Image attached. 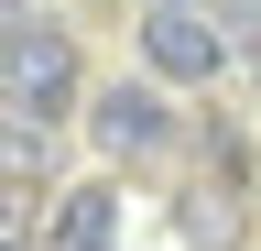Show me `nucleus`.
Instances as JSON below:
<instances>
[{
    "instance_id": "1",
    "label": "nucleus",
    "mask_w": 261,
    "mask_h": 251,
    "mask_svg": "<svg viewBox=\"0 0 261 251\" xmlns=\"http://www.w3.org/2000/svg\"><path fill=\"white\" fill-rule=\"evenodd\" d=\"M0 99L22 120H55L76 99V44H65L55 22H11V33H0Z\"/></svg>"
},
{
    "instance_id": "2",
    "label": "nucleus",
    "mask_w": 261,
    "mask_h": 251,
    "mask_svg": "<svg viewBox=\"0 0 261 251\" xmlns=\"http://www.w3.org/2000/svg\"><path fill=\"white\" fill-rule=\"evenodd\" d=\"M142 55H152V77H218V66H228V44H218V22H207V0H152Z\"/></svg>"
},
{
    "instance_id": "3",
    "label": "nucleus",
    "mask_w": 261,
    "mask_h": 251,
    "mask_svg": "<svg viewBox=\"0 0 261 251\" xmlns=\"http://www.w3.org/2000/svg\"><path fill=\"white\" fill-rule=\"evenodd\" d=\"M87 131L109 142V153H152V142H163V99H152V87H98Z\"/></svg>"
},
{
    "instance_id": "4",
    "label": "nucleus",
    "mask_w": 261,
    "mask_h": 251,
    "mask_svg": "<svg viewBox=\"0 0 261 251\" xmlns=\"http://www.w3.org/2000/svg\"><path fill=\"white\" fill-rule=\"evenodd\" d=\"M55 240L65 251H120V197L109 186H76V197L55 208Z\"/></svg>"
},
{
    "instance_id": "5",
    "label": "nucleus",
    "mask_w": 261,
    "mask_h": 251,
    "mask_svg": "<svg viewBox=\"0 0 261 251\" xmlns=\"http://www.w3.org/2000/svg\"><path fill=\"white\" fill-rule=\"evenodd\" d=\"M250 175H261V153H250Z\"/></svg>"
}]
</instances>
